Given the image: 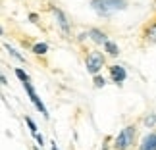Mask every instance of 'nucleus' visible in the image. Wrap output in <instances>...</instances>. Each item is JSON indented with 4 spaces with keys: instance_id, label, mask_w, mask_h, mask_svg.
Wrapping results in <instances>:
<instances>
[{
    "instance_id": "obj_15",
    "label": "nucleus",
    "mask_w": 156,
    "mask_h": 150,
    "mask_svg": "<svg viewBox=\"0 0 156 150\" xmlns=\"http://www.w3.org/2000/svg\"><path fill=\"white\" fill-rule=\"evenodd\" d=\"M145 125H147L148 129L154 127V125H156V113H151V116H147V117H145Z\"/></svg>"
},
{
    "instance_id": "obj_17",
    "label": "nucleus",
    "mask_w": 156,
    "mask_h": 150,
    "mask_svg": "<svg viewBox=\"0 0 156 150\" xmlns=\"http://www.w3.org/2000/svg\"><path fill=\"white\" fill-rule=\"evenodd\" d=\"M33 137H35V139H37V142H39V145H41V146H43V145H44V137H43V135H39V133H35Z\"/></svg>"
},
{
    "instance_id": "obj_10",
    "label": "nucleus",
    "mask_w": 156,
    "mask_h": 150,
    "mask_svg": "<svg viewBox=\"0 0 156 150\" xmlns=\"http://www.w3.org/2000/svg\"><path fill=\"white\" fill-rule=\"evenodd\" d=\"M102 46H104V52H108V56H112V58H116L119 54V46L114 43V40H110V39H108Z\"/></svg>"
},
{
    "instance_id": "obj_3",
    "label": "nucleus",
    "mask_w": 156,
    "mask_h": 150,
    "mask_svg": "<svg viewBox=\"0 0 156 150\" xmlns=\"http://www.w3.org/2000/svg\"><path fill=\"white\" fill-rule=\"evenodd\" d=\"M104 64H106V56H104L102 52H97V50L91 52V54L85 58V68H87V71H89L93 77L98 75L100 71H102Z\"/></svg>"
},
{
    "instance_id": "obj_21",
    "label": "nucleus",
    "mask_w": 156,
    "mask_h": 150,
    "mask_svg": "<svg viewBox=\"0 0 156 150\" xmlns=\"http://www.w3.org/2000/svg\"><path fill=\"white\" fill-rule=\"evenodd\" d=\"M50 148H52V150H60V148L56 146V142H52V146H50Z\"/></svg>"
},
{
    "instance_id": "obj_1",
    "label": "nucleus",
    "mask_w": 156,
    "mask_h": 150,
    "mask_svg": "<svg viewBox=\"0 0 156 150\" xmlns=\"http://www.w3.org/2000/svg\"><path fill=\"white\" fill-rule=\"evenodd\" d=\"M91 8L100 17H110L116 12H123L129 8L127 0H91Z\"/></svg>"
},
{
    "instance_id": "obj_16",
    "label": "nucleus",
    "mask_w": 156,
    "mask_h": 150,
    "mask_svg": "<svg viewBox=\"0 0 156 150\" xmlns=\"http://www.w3.org/2000/svg\"><path fill=\"white\" fill-rule=\"evenodd\" d=\"M25 123H27V127L31 129V133H33V135L37 133V125H35V121H33L31 117H25Z\"/></svg>"
},
{
    "instance_id": "obj_7",
    "label": "nucleus",
    "mask_w": 156,
    "mask_h": 150,
    "mask_svg": "<svg viewBox=\"0 0 156 150\" xmlns=\"http://www.w3.org/2000/svg\"><path fill=\"white\" fill-rule=\"evenodd\" d=\"M139 150H156V133H148L143 137Z\"/></svg>"
},
{
    "instance_id": "obj_12",
    "label": "nucleus",
    "mask_w": 156,
    "mask_h": 150,
    "mask_svg": "<svg viewBox=\"0 0 156 150\" xmlns=\"http://www.w3.org/2000/svg\"><path fill=\"white\" fill-rule=\"evenodd\" d=\"M4 48H6V50H8V52H10V56H12V58H16V60H20V62H25V58H23V56H21V54H20V52H17V50L14 48V46H10L8 43H4Z\"/></svg>"
},
{
    "instance_id": "obj_4",
    "label": "nucleus",
    "mask_w": 156,
    "mask_h": 150,
    "mask_svg": "<svg viewBox=\"0 0 156 150\" xmlns=\"http://www.w3.org/2000/svg\"><path fill=\"white\" fill-rule=\"evenodd\" d=\"M23 89H25V92L29 94V100L33 102V106L37 108V110L43 113V116L48 119V110H46V106L41 102V98H39V94L35 92V89H33V85H31V81H27V83H23Z\"/></svg>"
},
{
    "instance_id": "obj_22",
    "label": "nucleus",
    "mask_w": 156,
    "mask_h": 150,
    "mask_svg": "<svg viewBox=\"0 0 156 150\" xmlns=\"http://www.w3.org/2000/svg\"><path fill=\"white\" fill-rule=\"evenodd\" d=\"M0 35H4V29L2 27H0Z\"/></svg>"
},
{
    "instance_id": "obj_23",
    "label": "nucleus",
    "mask_w": 156,
    "mask_h": 150,
    "mask_svg": "<svg viewBox=\"0 0 156 150\" xmlns=\"http://www.w3.org/2000/svg\"><path fill=\"white\" fill-rule=\"evenodd\" d=\"M33 150H39V148H37V146H35V148H33Z\"/></svg>"
},
{
    "instance_id": "obj_13",
    "label": "nucleus",
    "mask_w": 156,
    "mask_h": 150,
    "mask_svg": "<svg viewBox=\"0 0 156 150\" xmlns=\"http://www.w3.org/2000/svg\"><path fill=\"white\" fill-rule=\"evenodd\" d=\"M14 73H16V77H17V79H20L21 83L31 81V79H29V75H27V73H25V71H23L21 68H16V69H14Z\"/></svg>"
},
{
    "instance_id": "obj_9",
    "label": "nucleus",
    "mask_w": 156,
    "mask_h": 150,
    "mask_svg": "<svg viewBox=\"0 0 156 150\" xmlns=\"http://www.w3.org/2000/svg\"><path fill=\"white\" fill-rule=\"evenodd\" d=\"M143 39H145L147 43H154L156 40V21L148 23V27L145 29V33H143Z\"/></svg>"
},
{
    "instance_id": "obj_11",
    "label": "nucleus",
    "mask_w": 156,
    "mask_h": 150,
    "mask_svg": "<svg viewBox=\"0 0 156 150\" xmlns=\"http://www.w3.org/2000/svg\"><path fill=\"white\" fill-rule=\"evenodd\" d=\"M31 52L35 54V56H44L46 52H48V44L46 43H37L31 46Z\"/></svg>"
},
{
    "instance_id": "obj_18",
    "label": "nucleus",
    "mask_w": 156,
    "mask_h": 150,
    "mask_svg": "<svg viewBox=\"0 0 156 150\" xmlns=\"http://www.w3.org/2000/svg\"><path fill=\"white\" fill-rule=\"evenodd\" d=\"M29 21H33V23H39V16H37V14H29Z\"/></svg>"
},
{
    "instance_id": "obj_19",
    "label": "nucleus",
    "mask_w": 156,
    "mask_h": 150,
    "mask_svg": "<svg viewBox=\"0 0 156 150\" xmlns=\"http://www.w3.org/2000/svg\"><path fill=\"white\" fill-rule=\"evenodd\" d=\"M0 85H8V79H6L2 73H0Z\"/></svg>"
},
{
    "instance_id": "obj_8",
    "label": "nucleus",
    "mask_w": 156,
    "mask_h": 150,
    "mask_svg": "<svg viewBox=\"0 0 156 150\" xmlns=\"http://www.w3.org/2000/svg\"><path fill=\"white\" fill-rule=\"evenodd\" d=\"M89 39L93 40V43H97V44H104L106 40H108V35L104 31H100V29H89Z\"/></svg>"
},
{
    "instance_id": "obj_2",
    "label": "nucleus",
    "mask_w": 156,
    "mask_h": 150,
    "mask_svg": "<svg viewBox=\"0 0 156 150\" xmlns=\"http://www.w3.org/2000/svg\"><path fill=\"white\" fill-rule=\"evenodd\" d=\"M135 133H137L135 125H127V127H123L118 133V137L114 139V148H116V150H129L131 146H133Z\"/></svg>"
},
{
    "instance_id": "obj_20",
    "label": "nucleus",
    "mask_w": 156,
    "mask_h": 150,
    "mask_svg": "<svg viewBox=\"0 0 156 150\" xmlns=\"http://www.w3.org/2000/svg\"><path fill=\"white\" fill-rule=\"evenodd\" d=\"M85 39H89V33H81L79 35V40H85Z\"/></svg>"
},
{
    "instance_id": "obj_6",
    "label": "nucleus",
    "mask_w": 156,
    "mask_h": 150,
    "mask_svg": "<svg viewBox=\"0 0 156 150\" xmlns=\"http://www.w3.org/2000/svg\"><path fill=\"white\" fill-rule=\"evenodd\" d=\"M110 75H112V81L116 83V85H122V83L127 79V71H125V68H122V65H110Z\"/></svg>"
},
{
    "instance_id": "obj_14",
    "label": "nucleus",
    "mask_w": 156,
    "mask_h": 150,
    "mask_svg": "<svg viewBox=\"0 0 156 150\" xmlns=\"http://www.w3.org/2000/svg\"><path fill=\"white\" fill-rule=\"evenodd\" d=\"M93 85H94V89H102V87L106 85V79L98 73V75H94V77H93Z\"/></svg>"
},
{
    "instance_id": "obj_5",
    "label": "nucleus",
    "mask_w": 156,
    "mask_h": 150,
    "mask_svg": "<svg viewBox=\"0 0 156 150\" xmlns=\"http://www.w3.org/2000/svg\"><path fill=\"white\" fill-rule=\"evenodd\" d=\"M50 12L54 14V17H56V23H58V27L62 29V33L66 35V37H69L71 35V23L68 19V16H66L60 8H56V6H50Z\"/></svg>"
}]
</instances>
